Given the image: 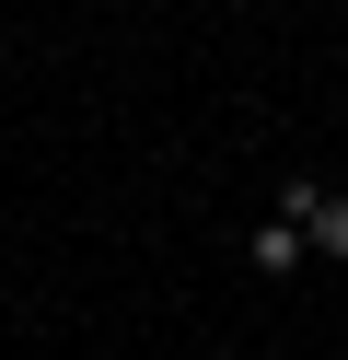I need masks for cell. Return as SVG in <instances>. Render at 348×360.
<instances>
[{"mask_svg":"<svg viewBox=\"0 0 348 360\" xmlns=\"http://www.w3.org/2000/svg\"><path fill=\"white\" fill-rule=\"evenodd\" d=\"M302 233H314L325 256H348V198H337V186H314V210H302Z\"/></svg>","mask_w":348,"mask_h":360,"instance_id":"1","label":"cell"}]
</instances>
